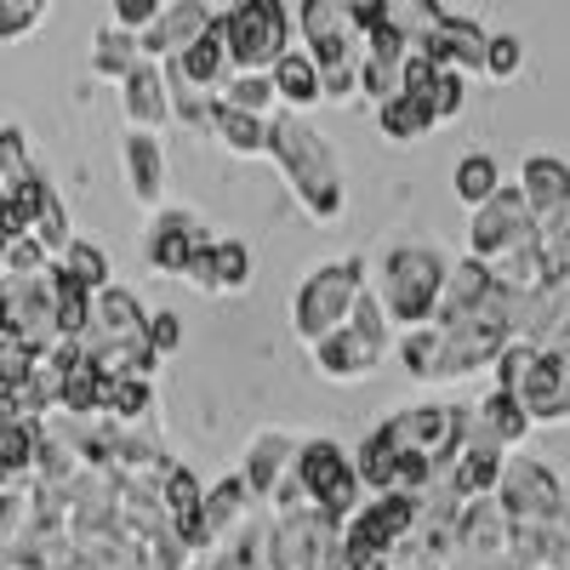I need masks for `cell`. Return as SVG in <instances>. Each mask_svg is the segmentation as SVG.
Masks as SVG:
<instances>
[{"instance_id":"obj_34","label":"cell","mask_w":570,"mask_h":570,"mask_svg":"<svg viewBox=\"0 0 570 570\" xmlns=\"http://www.w3.org/2000/svg\"><path fill=\"white\" fill-rule=\"evenodd\" d=\"M451 188H456V200H462L468 212H480V206L497 195V188H502V166H497L485 149H473V155H462V160H456Z\"/></svg>"},{"instance_id":"obj_10","label":"cell","mask_w":570,"mask_h":570,"mask_svg":"<svg viewBox=\"0 0 570 570\" xmlns=\"http://www.w3.org/2000/svg\"><path fill=\"white\" fill-rule=\"evenodd\" d=\"M343 548V519L320 508L274 513L268 525V570H325V559Z\"/></svg>"},{"instance_id":"obj_3","label":"cell","mask_w":570,"mask_h":570,"mask_svg":"<svg viewBox=\"0 0 570 570\" xmlns=\"http://www.w3.org/2000/svg\"><path fill=\"white\" fill-rule=\"evenodd\" d=\"M371 292V263L365 257H337V263H320L303 274L297 285V297H292V331H297V343L314 348L325 343L337 325H348L354 303Z\"/></svg>"},{"instance_id":"obj_35","label":"cell","mask_w":570,"mask_h":570,"mask_svg":"<svg viewBox=\"0 0 570 570\" xmlns=\"http://www.w3.org/2000/svg\"><path fill=\"white\" fill-rule=\"evenodd\" d=\"M252 285V246L234 240V234H217L212 246V297H234Z\"/></svg>"},{"instance_id":"obj_43","label":"cell","mask_w":570,"mask_h":570,"mask_svg":"<svg viewBox=\"0 0 570 570\" xmlns=\"http://www.w3.org/2000/svg\"><path fill=\"white\" fill-rule=\"evenodd\" d=\"M35 240H40L46 252H52V257H63V252H69L75 228H69V206H63L58 195L46 200V212H40V223H35Z\"/></svg>"},{"instance_id":"obj_38","label":"cell","mask_w":570,"mask_h":570,"mask_svg":"<svg viewBox=\"0 0 570 570\" xmlns=\"http://www.w3.org/2000/svg\"><path fill=\"white\" fill-rule=\"evenodd\" d=\"M223 104H228V109H246V115L274 120L279 91H274V80H268V75H234V80L223 86Z\"/></svg>"},{"instance_id":"obj_2","label":"cell","mask_w":570,"mask_h":570,"mask_svg":"<svg viewBox=\"0 0 570 570\" xmlns=\"http://www.w3.org/2000/svg\"><path fill=\"white\" fill-rule=\"evenodd\" d=\"M451 268L456 263L434 240H400V246L383 252L371 292H376V303H383V314L394 320V331L434 325L440 297H445V285H451Z\"/></svg>"},{"instance_id":"obj_21","label":"cell","mask_w":570,"mask_h":570,"mask_svg":"<svg viewBox=\"0 0 570 570\" xmlns=\"http://www.w3.org/2000/svg\"><path fill=\"white\" fill-rule=\"evenodd\" d=\"M120 166H126L131 200L149 206V212H160V206H166V149H160V137H155V131H126Z\"/></svg>"},{"instance_id":"obj_26","label":"cell","mask_w":570,"mask_h":570,"mask_svg":"<svg viewBox=\"0 0 570 570\" xmlns=\"http://www.w3.org/2000/svg\"><path fill=\"white\" fill-rule=\"evenodd\" d=\"M252 513H257V497L246 491L240 473H228V480H217V485L206 491V537H212V548H217L223 537L240 531Z\"/></svg>"},{"instance_id":"obj_9","label":"cell","mask_w":570,"mask_h":570,"mask_svg":"<svg viewBox=\"0 0 570 570\" xmlns=\"http://www.w3.org/2000/svg\"><path fill=\"white\" fill-rule=\"evenodd\" d=\"M422 525V497L389 491V497H365L360 513L343 525V553L348 559H371V553H400Z\"/></svg>"},{"instance_id":"obj_13","label":"cell","mask_w":570,"mask_h":570,"mask_svg":"<svg viewBox=\"0 0 570 570\" xmlns=\"http://www.w3.org/2000/svg\"><path fill=\"white\" fill-rule=\"evenodd\" d=\"M212 240V228L200 212H188V206H160L149 217V228H142V263H149L155 274H171L183 279L188 263H195V252Z\"/></svg>"},{"instance_id":"obj_28","label":"cell","mask_w":570,"mask_h":570,"mask_svg":"<svg viewBox=\"0 0 570 570\" xmlns=\"http://www.w3.org/2000/svg\"><path fill=\"white\" fill-rule=\"evenodd\" d=\"M40 456V422H0V485L23 491L35 480Z\"/></svg>"},{"instance_id":"obj_49","label":"cell","mask_w":570,"mask_h":570,"mask_svg":"<svg viewBox=\"0 0 570 570\" xmlns=\"http://www.w3.org/2000/svg\"><path fill=\"white\" fill-rule=\"evenodd\" d=\"M212 246H217V234H212V240L195 252V263H188V274H183V279L195 285V292H206V297H212Z\"/></svg>"},{"instance_id":"obj_48","label":"cell","mask_w":570,"mask_h":570,"mask_svg":"<svg viewBox=\"0 0 570 570\" xmlns=\"http://www.w3.org/2000/svg\"><path fill=\"white\" fill-rule=\"evenodd\" d=\"M160 12H166L160 0H115V23H120V29H131V35H142Z\"/></svg>"},{"instance_id":"obj_22","label":"cell","mask_w":570,"mask_h":570,"mask_svg":"<svg viewBox=\"0 0 570 570\" xmlns=\"http://www.w3.org/2000/svg\"><path fill=\"white\" fill-rule=\"evenodd\" d=\"M519 188H525L537 223H559L570 212V160H559L548 149L525 155V166H519Z\"/></svg>"},{"instance_id":"obj_32","label":"cell","mask_w":570,"mask_h":570,"mask_svg":"<svg viewBox=\"0 0 570 570\" xmlns=\"http://www.w3.org/2000/svg\"><path fill=\"white\" fill-rule=\"evenodd\" d=\"M137 63H142V35H131V29H120V23L98 29V40H91V75L126 80Z\"/></svg>"},{"instance_id":"obj_20","label":"cell","mask_w":570,"mask_h":570,"mask_svg":"<svg viewBox=\"0 0 570 570\" xmlns=\"http://www.w3.org/2000/svg\"><path fill=\"white\" fill-rule=\"evenodd\" d=\"M120 104H126L131 131H160V126H171V86H166V69H160L155 58H142V63L120 80Z\"/></svg>"},{"instance_id":"obj_16","label":"cell","mask_w":570,"mask_h":570,"mask_svg":"<svg viewBox=\"0 0 570 570\" xmlns=\"http://www.w3.org/2000/svg\"><path fill=\"white\" fill-rule=\"evenodd\" d=\"M485 46H491V35H485L480 23L462 18V12H445L434 29H428V35L416 40V52H422V58H434L440 69L485 75Z\"/></svg>"},{"instance_id":"obj_15","label":"cell","mask_w":570,"mask_h":570,"mask_svg":"<svg viewBox=\"0 0 570 570\" xmlns=\"http://www.w3.org/2000/svg\"><path fill=\"white\" fill-rule=\"evenodd\" d=\"M297 456H303V434H292V428H263V434L246 445V456H240V480H246V491L257 497V508L274 502L279 480L297 468Z\"/></svg>"},{"instance_id":"obj_17","label":"cell","mask_w":570,"mask_h":570,"mask_svg":"<svg viewBox=\"0 0 570 570\" xmlns=\"http://www.w3.org/2000/svg\"><path fill=\"white\" fill-rule=\"evenodd\" d=\"M519 405L531 411L537 428H564L570 422V365L553 348H542L537 365H531V376L519 383Z\"/></svg>"},{"instance_id":"obj_40","label":"cell","mask_w":570,"mask_h":570,"mask_svg":"<svg viewBox=\"0 0 570 570\" xmlns=\"http://www.w3.org/2000/svg\"><path fill=\"white\" fill-rule=\"evenodd\" d=\"M40 354L46 348H35L29 337H0V389H18V383H29V376L40 371Z\"/></svg>"},{"instance_id":"obj_25","label":"cell","mask_w":570,"mask_h":570,"mask_svg":"<svg viewBox=\"0 0 570 570\" xmlns=\"http://www.w3.org/2000/svg\"><path fill=\"white\" fill-rule=\"evenodd\" d=\"M109 394H115V376L91 354H80L58 389V411L63 416H109Z\"/></svg>"},{"instance_id":"obj_33","label":"cell","mask_w":570,"mask_h":570,"mask_svg":"<svg viewBox=\"0 0 570 570\" xmlns=\"http://www.w3.org/2000/svg\"><path fill=\"white\" fill-rule=\"evenodd\" d=\"M473 416H480L485 428H491V434L508 445V451H519V445H525V434H531V411L525 405H519V394H502V389H491L485 400H480V411H473Z\"/></svg>"},{"instance_id":"obj_23","label":"cell","mask_w":570,"mask_h":570,"mask_svg":"<svg viewBox=\"0 0 570 570\" xmlns=\"http://www.w3.org/2000/svg\"><path fill=\"white\" fill-rule=\"evenodd\" d=\"M166 69H171V75H183L188 86L217 91V98H223V86L234 80V58H228V40H223V29L212 23V29H206L195 46H188V52H177Z\"/></svg>"},{"instance_id":"obj_12","label":"cell","mask_w":570,"mask_h":570,"mask_svg":"<svg viewBox=\"0 0 570 570\" xmlns=\"http://www.w3.org/2000/svg\"><path fill=\"white\" fill-rule=\"evenodd\" d=\"M297 35H303L308 58L320 69L365 63V35L354 29L348 0H303V7H297Z\"/></svg>"},{"instance_id":"obj_31","label":"cell","mask_w":570,"mask_h":570,"mask_svg":"<svg viewBox=\"0 0 570 570\" xmlns=\"http://www.w3.org/2000/svg\"><path fill=\"white\" fill-rule=\"evenodd\" d=\"M228 155H240V160H263L268 155V120L263 115H246V109H228L217 104V131H212Z\"/></svg>"},{"instance_id":"obj_24","label":"cell","mask_w":570,"mask_h":570,"mask_svg":"<svg viewBox=\"0 0 570 570\" xmlns=\"http://www.w3.org/2000/svg\"><path fill=\"white\" fill-rule=\"evenodd\" d=\"M400 440H394V428L389 422H376L371 434L354 445V468H360V485H365V497H389L394 485H400Z\"/></svg>"},{"instance_id":"obj_6","label":"cell","mask_w":570,"mask_h":570,"mask_svg":"<svg viewBox=\"0 0 570 570\" xmlns=\"http://www.w3.org/2000/svg\"><path fill=\"white\" fill-rule=\"evenodd\" d=\"M537 240H542V223L519 183H502L480 212H468V257H480V263H502L508 252L537 246Z\"/></svg>"},{"instance_id":"obj_5","label":"cell","mask_w":570,"mask_h":570,"mask_svg":"<svg viewBox=\"0 0 570 570\" xmlns=\"http://www.w3.org/2000/svg\"><path fill=\"white\" fill-rule=\"evenodd\" d=\"M234 75H268L285 52H292V29L297 18L285 12V0H234V7L217 18Z\"/></svg>"},{"instance_id":"obj_37","label":"cell","mask_w":570,"mask_h":570,"mask_svg":"<svg viewBox=\"0 0 570 570\" xmlns=\"http://www.w3.org/2000/svg\"><path fill=\"white\" fill-rule=\"evenodd\" d=\"M109 416L115 422H155V383L149 376H120L115 394H109Z\"/></svg>"},{"instance_id":"obj_18","label":"cell","mask_w":570,"mask_h":570,"mask_svg":"<svg viewBox=\"0 0 570 570\" xmlns=\"http://www.w3.org/2000/svg\"><path fill=\"white\" fill-rule=\"evenodd\" d=\"M86 343H149V308L131 285H104L91 297V331Z\"/></svg>"},{"instance_id":"obj_44","label":"cell","mask_w":570,"mask_h":570,"mask_svg":"<svg viewBox=\"0 0 570 570\" xmlns=\"http://www.w3.org/2000/svg\"><path fill=\"white\" fill-rule=\"evenodd\" d=\"M519 69H525V46H519V35H491V46H485V80H513Z\"/></svg>"},{"instance_id":"obj_29","label":"cell","mask_w":570,"mask_h":570,"mask_svg":"<svg viewBox=\"0 0 570 570\" xmlns=\"http://www.w3.org/2000/svg\"><path fill=\"white\" fill-rule=\"evenodd\" d=\"M394 354H400L405 376H416V383H445V337H440V325L400 331Z\"/></svg>"},{"instance_id":"obj_1","label":"cell","mask_w":570,"mask_h":570,"mask_svg":"<svg viewBox=\"0 0 570 570\" xmlns=\"http://www.w3.org/2000/svg\"><path fill=\"white\" fill-rule=\"evenodd\" d=\"M268 160L279 166L292 200L314 217V223H337L348 212V183H343V160L331 149V137H320L303 115L279 109L268 120Z\"/></svg>"},{"instance_id":"obj_45","label":"cell","mask_w":570,"mask_h":570,"mask_svg":"<svg viewBox=\"0 0 570 570\" xmlns=\"http://www.w3.org/2000/svg\"><path fill=\"white\" fill-rule=\"evenodd\" d=\"M46 12V0H0V40H23Z\"/></svg>"},{"instance_id":"obj_39","label":"cell","mask_w":570,"mask_h":570,"mask_svg":"<svg viewBox=\"0 0 570 570\" xmlns=\"http://www.w3.org/2000/svg\"><path fill=\"white\" fill-rule=\"evenodd\" d=\"M422 104L434 109V120H440V126H445V120H456V115H462V104H468V75H462V69H440L434 80H428Z\"/></svg>"},{"instance_id":"obj_46","label":"cell","mask_w":570,"mask_h":570,"mask_svg":"<svg viewBox=\"0 0 570 570\" xmlns=\"http://www.w3.org/2000/svg\"><path fill=\"white\" fill-rule=\"evenodd\" d=\"M542 252L553 263V279H570V212L559 223H542Z\"/></svg>"},{"instance_id":"obj_41","label":"cell","mask_w":570,"mask_h":570,"mask_svg":"<svg viewBox=\"0 0 570 570\" xmlns=\"http://www.w3.org/2000/svg\"><path fill=\"white\" fill-rule=\"evenodd\" d=\"M40 166L29 160V137H23V126H0V188H12V183H23V177H35Z\"/></svg>"},{"instance_id":"obj_50","label":"cell","mask_w":570,"mask_h":570,"mask_svg":"<svg viewBox=\"0 0 570 570\" xmlns=\"http://www.w3.org/2000/svg\"><path fill=\"white\" fill-rule=\"evenodd\" d=\"M559 525H564V537H570V497H564V513H559Z\"/></svg>"},{"instance_id":"obj_7","label":"cell","mask_w":570,"mask_h":570,"mask_svg":"<svg viewBox=\"0 0 570 570\" xmlns=\"http://www.w3.org/2000/svg\"><path fill=\"white\" fill-rule=\"evenodd\" d=\"M297 473H303V485H308V502L320 508V513H331V519H348L360 513V502H365V485H360V468H354V456L331 440V434H314V440H303V456H297Z\"/></svg>"},{"instance_id":"obj_11","label":"cell","mask_w":570,"mask_h":570,"mask_svg":"<svg viewBox=\"0 0 570 570\" xmlns=\"http://www.w3.org/2000/svg\"><path fill=\"white\" fill-rule=\"evenodd\" d=\"M383 422L394 428V440H400L405 456H422V462H434L440 473H451V456L462 445L468 411H456V405H405V411H389Z\"/></svg>"},{"instance_id":"obj_19","label":"cell","mask_w":570,"mask_h":570,"mask_svg":"<svg viewBox=\"0 0 570 570\" xmlns=\"http://www.w3.org/2000/svg\"><path fill=\"white\" fill-rule=\"evenodd\" d=\"M217 23V12L206 7V0H171V7L149 23V29H142V58H177V52H188V46H195L206 29Z\"/></svg>"},{"instance_id":"obj_47","label":"cell","mask_w":570,"mask_h":570,"mask_svg":"<svg viewBox=\"0 0 570 570\" xmlns=\"http://www.w3.org/2000/svg\"><path fill=\"white\" fill-rule=\"evenodd\" d=\"M149 348H155L160 360H171V354L183 348V320H177L171 308H155V314H149Z\"/></svg>"},{"instance_id":"obj_30","label":"cell","mask_w":570,"mask_h":570,"mask_svg":"<svg viewBox=\"0 0 570 570\" xmlns=\"http://www.w3.org/2000/svg\"><path fill=\"white\" fill-rule=\"evenodd\" d=\"M434 126H440L434 109H428L422 98H411V91H394L389 104H376V131H383L389 142H422Z\"/></svg>"},{"instance_id":"obj_42","label":"cell","mask_w":570,"mask_h":570,"mask_svg":"<svg viewBox=\"0 0 570 570\" xmlns=\"http://www.w3.org/2000/svg\"><path fill=\"white\" fill-rule=\"evenodd\" d=\"M537 354H542L537 343H519V337H513V343H508V348L497 354V365H491V371H497V389H502V394H519V383H525V376H531Z\"/></svg>"},{"instance_id":"obj_14","label":"cell","mask_w":570,"mask_h":570,"mask_svg":"<svg viewBox=\"0 0 570 570\" xmlns=\"http://www.w3.org/2000/svg\"><path fill=\"white\" fill-rule=\"evenodd\" d=\"M508 456H513V451L491 434V428H485L480 416H468V422H462V445H456V456H451V485H456L468 502H473V497H497Z\"/></svg>"},{"instance_id":"obj_8","label":"cell","mask_w":570,"mask_h":570,"mask_svg":"<svg viewBox=\"0 0 570 570\" xmlns=\"http://www.w3.org/2000/svg\"><path fill=\"white\" fill-rule=\"evenodd\" d=\"M564 497H570V485L559 480L553 462L525 456V451L508 456L502 485H497V502L508 513V525H542V519H559L564 513Z\"/></svg>"},{"instance_id":"obj_4","label":"cell","mask_w":570,"mask_h":570,"mask_svg":"<svg viewBox=\"0 0 570 570\" xmlns=\"http://www.w3.org/2000/svg\"><path fill=\"white\" fill-rule=\"evenodd\" d=\"M394 320L383 314V303H376V292H365L348 314V325H337L325 343H314V371L325 376V383H365V376L389 360L394 348Z\"/></svg>"},{"instance_id":"obj_36","label":"cell","mask_w":570,"mask_h":570,"mask_svg":"<svg viewBox=\"0 0 570 570\" xmlns=\"http://www.w3.org/2000/svg\"><path fill=\"white\" fill-rule=\"evenodd\" d=\"M58 263H63V268H69V274L86 285L91 297H98L104 285H115V263H109V252H104L98 240H80V234H75V240H69V252H63Z\"/></svg>"},{"instance_id":"obj_27","label":"cell","mask_w":570,"mask_h":570,"mask_svg":"<svg viewBox=\"0 0 570 570\" xmlns=\"http://www.w3.org/2000/svg\"><path fill=\"white\" fill-rule=\"evenodd\" d=\"M268 80H274V91H279V104L292 109V115H303V109H314L320 98H325V80H320V63L308 58V52H285L274 69H268Z\"/></svg>"}]
</instances>
